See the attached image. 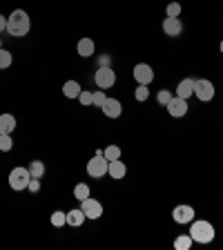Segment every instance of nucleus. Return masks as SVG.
<instances>
[{"label": "nucleus", "instance_id": "f257e3e1", "mask_svg": "<svg viewBox=\"0 0 223 250\" xmlns=\"http://www.w3.org/2000/svg\"><path fill=\"white\" fill-rule=\"evenodd\" d=\"M31 29V21H29V14L22 9H16L11 11V16L7 18V34L14 38H22L27 36Z\"/></svg>", "mask_w": 223, "mask_h": 250}, {"label": "nucleus", "instance_id": "f03ea898", "mask_svg": "<svg viewBox=\"0 0 223 250\" xmlns=\"http://www.w3.org/2000/svg\"><path fill=\"white\" fill-rule=\"evenodd\" d=\"M214 226L210 224V221H192V226H190V237H192L197 244H210V241H214Z\"/></svg>", "mask_w": 223, "mask_h": 250}, {"label": "nucleus", "instance_id": "7ed1b4c3", "mask_svg": "<svg viewBox=\"0 0 223 250\" xmlns=\"http://www.w3.org/2000/svg\"><path fill=\"white\" fill-rule=\"evenodd\" d=\"M107 167H109V161L103 156V150H96L94 159L87 161V174L92 179H103L107 174Z\"/></svg>", "mask_w": 223, "mask_h": 250}, {"label": "nucleus", "instance_id": "20e7f679", "mask_svg": "<svg viewBox=\"0 0 223 250\" xmlns=\"http://www.w3.org/2000/svg\"><path fill=\"white\" fill-rule=\"evenodd\" d=\"M29 167H14V170L9 172V188L11 190H16V192H22V190H27V186H29Z\"/></svg>", "mask_w": 223, "mask_h": 250}, {"label": "nucleus", "instance_id": "39448f33", "mask_svg": "<svg viewBox=\"0 0 223 250\" xmlns=\"http://www.w3.org/2000/svg\"><path fill=\"white\" fill-rule=\"evenodd\" d=\"M94 83H96V87H99V89L114 87L116 72L112 67H99V69H96V74H94Z\"/></svg>", "mask_w": 223, "mask_h": 250}, {"label": "nucleus", "instance_id": "423d86ee", "mask_svg": "<svg viewBox=\"0 0 223 250\" xmlns=\"http://www.w3.org/2000/svg\"><path fill=\"white\" fill-rule=\"evenodd\" d=\"M194 96H197L201 103H210V101L214 99V85H212V81H208V78L197 81V85H194Z\"/></svg>", "mask_w": 223, "mask_h": 250}, {"label": "nucleus", "instance_id": "0eeeda50", "mask_svg": "<svg viewBox=\"0 0 223 250\" xmlns=\"http://www.w3.org/2000/svg\"><path fill=\"white\" fill-rule=\"evenodd\" d=\"M81 210L85 212V217L94 219V221L103 217V203L96 201V199H92V197H87L85 201H81Z\"/></svg>", "mask_w": 223, "mask_h": 250}, {"label": "nucleus", "instance_id": "6e6552de", "mask_svg": "<svg viewBox=\"0 0 223 250\" xmlns=\"http://www.w3.org/2000/svg\"><path fill=\"white\" fill-rule=\"evenodd\" d=\"M134 81L139 85H150L154 81V69L147 65V62H139L134 67Z\"/></svg>", "mask_w": 223, "mask_h": 250}, {"label": "nucleus", "instance_id": "1a4fd4ad", "mask_svg": "<svg viewBox=\"0 0 223 250\" xmlns=\"http://www.w3.org/2000/svg\"><path fill=\"white\" fill-rule=\"evenodd\" d=\"M167 112H170V116H174V119H181V116L187 114V99H181V96H172V101L165 105Z\"/></svg>", "mask_w": 223, "mask_h": 250}, {"label": "nucleus", "instance_id": "9d476101", "mask_svg": "<svg viewBox=\"0 0 223 250\" xmlns=\"http://www.w3.org/2000/svg\"><path fill=\"white\" fill-rule=\"evenodd\" d=\"M172 219L177 224H192L194 221V208L192 206H177L172 210Z\"/></svg>", "mask_w": 223, "mask_h": 250}, {"label": "nucleus", "instance_id": "9b49d317", "mask_svg": "<svg viewBox=\"0 0 223 250\" xmlns=\"http://www.w3.org/2000/svg\"><path fill=\"white\" fill-rule=\"evenodd\" d=\"M101 109H103V114L107 116V119H119V116L123 114V105H121V101H116V99H107Z\"/></svg>", "mask_w": 223, "mask_h": 250}, {"label": "nucleus", "instance_id": "f8f14e48", "mask_svg": "<svg viewBox=\"0 0 223 250\" xmlns=\"http://www.w3.org/2000/svg\"><path fill=\"white\" fill-rule=\"evenodd\" d=\"M163 31H165V36L177 38V36H181L183 22L179 21V18H167V16H165V21H163Z\"/></svg>", "mask_w": 223, "mask_h": 250}, {"label": "nucleus", "instance_id": "ddd939ff", "mask_svg": "<svg viewBox=\"0 0 223 250\" xmlns=\"http://www.w3.org/2000/svg\"><path fill=\"white\" fill-rule=\"evenodd\" d=\"M194 85H197L194 78H183L181 83L177 85V96H181V99H190V96L194 94Z\"/></svg>", "mask_w": 223, "mask_h": 250}, {"label": "nucleus", "instance_id": "4468645a", "mask_svg": "<svg viewBox=\"0 0 223 250\" xmlns=\"http://www.w3.org/2000/svg\"><path fill=\"white\" fill-rule=\"evenodd\" d=\"M125 172H127V167H125V163L121 161V159H116V161H109V167H107V174L112 179H116V181H121V179L125 177Z\"/></svg>", "mask_w": 223, "mask_h": 250}, {"label": "nucleus", "instance_id": "2eb2a0df", "mask_svg": "<svg viewBox=\"0 0 223 250\" xmlns=\"http://www.w3.org/2000/svg\"><path fill=\"white\" fill-rule=\"evenodd\" d=\"M76 49H78V56L89 58V56H94V52H96V45H94L92 38H81Z\"/></svg>", "mask_w": 223, "mask_h": 250}, {"label": "nucleus", "instance_id": "dca6fc26", "mask_svg": "<svg viewBox=\"0 0 223 250\" xmlns=\"http://www.w3.org/2000/svg\"><path fill=\"white\" fill-rule=\"evenodd\" d=\"M14 130H16V116L0 114V134H11Z\"/></svg>", "mask_w": 223, "mask_h": 250}, {"label": "nucleus", "instance_id": "f3484780", "mask_svg": "<svg viewBox=\"0 0 223 250\" xmlns=\"http://www.w3.org/2000/svg\"><path fill=\"white\" fill-rule=\"evenodd\" d=\"M85 212L81 208H74V210H69L67 212V226H72V228H78V226H83V221H85Z\"/></svg>", "mask_w": 223, "mask_h": 250}, {"label": "nucleus", "instance_id": "a211bd4d", "mask_svg": "<svg viewBox=\"0 0 223 250\" xmlns=\"http://www.w3.org/2000/svg\"><path fill=\"white\" fill-rule=\"evenodd\" d=\"M81 92H83V89H81V85H78L76 81H67V83L62 85V94H65L67 99H78Z\"/></svg>", "mask_w": 223, "mask_h": 250}, {"label": "nucleus", "instance_id": "6ab92c4d", "mask_svg": "<svg viewBox=\"0 0 223 250\" xmlns=\"http://www.w3.org/2000/svg\"><path fill=\"white\" fill-rule=\"evenodd\" d=\"M192 244H194V239L190 237V232L181 234V237H177V239H174V248H177V250H190V248H192Z\"/></svg>", "mask_w": 223, "mask_h": 250}, {"label": "nucleus", "instance_id": "aec40b11", "mask_svg": "<svg viewBox=\"0 0 223 250\" xmlns=\"http://www.w3.org/2000/svg\"><path fill=\"white\" fill-rule=\"evenodd\" d=\"M29 174L34 179H42V174H45V163L42 161H31L29 163Z\"/></svg>", "mask_w": 223, "mask_h": 250}, {"label": "nucleus", "instance_id": "412c9836", "mask_svg": "<svg viewBox=\"0 0 223 250\" xmlns=\"http://www.w3.org/2000/svg\"><path fill=\"white\" fill-rule=\"evenodd\" d=\"M74 197H76L78 201H85V199L89 197V186L87 183H76V186H74Z\"/></svg>", "mask_w": 223, "mask_h": 250}, {"label": "nucleus", "instance_id": "4be33fe9", "mask_svg": "<svg viewBox=\"0 0 223 250\" xmlns=\"http://www.w3.org/2000/svg\"><path fill=\"white\" fill-rule=\"evenodd\" d=\"M103 156L107 159V161H116V159H121V147L119 146H107L103 150Z\"/></svg>", "mask_w": 223, "mask_h": 250}, {"label": "nucleus", "instance_id": "5701e85b", "mask_svg": "<svg viewBox=\"0 0 223 250\" xmlns=\"http://www.w3.org/2000/svg\"><path fill=\"white\" fill-rule=\"evenodd\" d=\"M11 62H14V56H11V52H7V49H2V47H0V69L11 67Z\"/></svg>", "mask_w": 223, "mask_h": 250}, {"label": "nucleus", "instance_id": "b1692460", "mask_svg": "<svg viewBox=\"0 0 223 250\" xmlns=\"http://www.w3.org/2000/svg\"><path fill=\"white\" fill-rule=\"evenodd\" d=\"M67 224V212H61V210H56V212L52 214V226L54 228H61V226Z\"/></svg>", "mask_w": 223, "mask_h": 250}, {"label": "nucleus", "instance_id": "393cba45", "mask_svg": "<svg viewBox=\"0 0 223 250\" xmlns=\"http://www.w3.org/2000/svg\"><path fill=\"white\" fill-rule=\"evenodd\" d=\"M150 85H139V87H136V92H134V99L139 101V103H143V101H147L150 99Z\"/></svg>", "mask_w": 223, "mask_h": 250}, {"label": "nucleus", "instance_id": "a878e982", "mask_svg": "<svg viewBox=\"0 0 223 250\" xmlns=\"http://www.w3.org/2000/svg\"><path fill=\"white\" fill-rule=\"evenodd\" d=\"M165 16L167 18H179V16H181V5H179V2H170L165 9Z\"/></svg>", "mask_w": 223, "mask_h": 250}, {"label": "nucleus", "instance_id": "bb28decb", "mask_svg": "<svg viewBox=\"0 0 223 250\" xmlns=\"http://www.w3.org/2000/svg\"><path fill=\"white\" fill-rule=\"evenodd\" d=\"M78 101H81V105H85V107H89V105H94V92H81L78 94Z\"/></svg>", "mask_w": 223, "mask_h": 250}, {"label": "nucleus", "instance_id": "cd10ccee", "mask_svg": "<svg viewBox=\"0 0 223 250\" xmlns=\"http://www.w3.org/2000/svg\"><path fill=\"white\" fill-rule=\"evenodd\" d=\"M14 147V141H11V134H0V150L9 152Z\"/></svg>", "mask_w": 223, "mask_h": 250}, {"label": "nucleus", "instance_id": "c85d7f7f", "mask_svg": "<svg viewBox=\"0 0 223 250\" xmlns=\"http://www.w3.org/2000/svg\"><path fill=\"white\" fill-rule=\"evenodd\" d=\"M105 101H107V96H105V89H96V92H94V107H103Z\"/></svg>", "mask_w": 223, "mask_h": 250}, {"label": "nucleus", "instance_id": "c756f323", "mask_svg": "<svg viewBox=\"0 0 223 250\" xmlns=\"http://www.w3.org/2000/svg\"><path fill=\"white\" fill-rule=\"evenodd\" d=\"M156 101H159V105H163V107H165V105L172 101V92H170V89H161V92H159V96H156Z\"/></svg>", "mask_w": 223, "mask_h": 250}, {"label": "nucleus", "instance_id": "7c9ffc66", "mask_svg": "<svg viewBox=\"0 0 223 250\" xmlns=\"http://www.w3.org/2000/svg\"><path fill=\"white\" fill-rule=\"evenodd\" d=\"M27 190L36 194L38 190H41V179H34V177H31V179H29V186H27Z\"/></svg>", "mask_w": 223, "mask_h": 250}, {"label": "nucleus", "instance_id": "2f4dec72", "mask_svg": "<svg viewBox=\"0 0 223 250\" xmlns=\"http://www.w3.org/2000/svg\"><path fill=\"white\" fill-rule=\"evenodd\" d=\"M0 31H7V18L0 14Z\"/></svg>", "mask_w": 223, "mask_h": 250}, {"label": "nucleus", "instance_id": "473e14b6", "mask_svg": "<svg viewBox=\"0 0 223 250\" xmlns=\"http://www.w3.org/2000/svg\"><path fill=\"white\" fill-rule=\"evenodd\" d=\"M101 67H109V56H101Z\"/></svg>", "mask_w": 223, "mask_h": 250}, {"label": "nucleus", "instance_id": "72a5a7b5", "mask_svg": "<svg viewBox=\"0 0 223 250\" xmlns=\"http://www.w3.org/2000/svg\"><path fill=\"white\" fill-rule=\"evenodd\" d=\"M221 54H223V41H221Z\"/></svg>", "mask_w": 223, "mask_h": 250}, {"label": "nucleus", "instance_id": "f704fd0d", "mask_svg": "<svg viewBox=\"0 0 223 250\" xmlns=\"http://www.w3.org/2000/svg\"><path fill=\"white\" fill-rule=\"evenodd\" d=\"M0 47H2V41H0Z\"/></svg>", "mask_w": 223, "mask_h": 250}]
</instances>
